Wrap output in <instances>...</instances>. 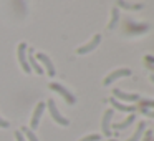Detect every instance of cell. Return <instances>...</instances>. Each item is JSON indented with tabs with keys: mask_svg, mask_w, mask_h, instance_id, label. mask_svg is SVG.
<instances>
[{
	"mask_svg": "<svg viewBox=\"0 0 154 141\" xmlns=\"http://www.w3.org/2000/svg\"><path fill=\"white\" fill-rule=\"evenodd\" d=\"M118 22H119V8L114 7L113 10H111V20H109V24H108V28H109V30H114Z\"/></svg>",
	"mask_w": 154,
	"mask_h": 141,
	"instance_id": "4fadbf2b",
	"label": "cell"
},
{
	"mask_svg": "<svg viewBox=\"0 0 154 141\" xmlns=\"http://www.w3.org/2000/svg\"><path fill=\"white\" fill-rule=\"evenodd\" d=\"M37 61H42V65L45 67V70H47L48 77L53 78L55 75H57V71H55V67H53V61L50 60V57H48V55H45V53H38V55H37Z\"/></svg>",
	"mask_w": 154,
	"mask_h": 141,
	"instance_id": "5b68a950",
	"label": "cell"
},
{
	"mask_svg": "<svg viewBox=\"0 0 154 141\" xmlns=\"http://www.w3.org/2000/svg\"><path fill=\"white\" fill-rule=\"evenodd\" d=\"M147 68H149V70H152V71H154V65H147Z\"/></svg>",
	"mask_w": 154,
	"mask_h": 141,
	"instance_id": "cb8c5ba5",
	"label": "cell"
},
{
	"mask_svg": "<svg viewBox=\"0 0 154 141\" xmlns=\"http://www.w3.org/2000/svg\"><path fill=\"white\" fill-rule=\"evenodd\" d=\"M47 106H48V110H50V113H51V118H53V120L57 121L58 124H61V126H68V124H70V121L60 114V111H58V108H57L55 100H48V101H47Z\"/></svg>",
	"mask_w": 154,
	"mask_h": 141,
	"instance_id": "6da1fadb",
	"label": "cell"
},
{
	"mask_svg": "<svg viewBox=\"0 0 154 141\" xmlns=\"http://www.w3.org/2000/svg\"><path fill=\"white\" fill-rule=\"evenodd\" d=\"M10 126V123H8V121H5L4 118H0V128H8Z\"/></svg>",
	"mask_w": 154,
	"mask_h": 141,
	"instance_id": "7402d4cb",
	"label": "cell"
},
{
	"mask_svg": "<svg viewBox=\"0 0 154 141\" xmlns=\"http://www.w3.org/2000/svg\"><path fill=\"white\" fill-rule=\"evenodd\" d=\"M116 5L121 8H126V10H141L143 4H128L126 0H116Z\"/></svg>",
	"mask_w": 154,
	"mask_h": 141,
	"instance_id": "7c38bea8",
	"label": "cell"
},
{
	"mask_svg": "<svg viewBox=\"0 0 154 141\" xmlns=\"http://www.w3.org/2000/svg\"><path fill=\"white\" fill-rule=\"evenodd\" d=\"M100 134H88V136H85V138H81L80 141H100Z\"/></svg>",
	"mask_w": 154,
	"mask_h": 141,
	"instance_id": "e0dca14e",
	"label": "cell"
},
{
	"mask_svg": "<svg viewBox=\"0 0 154 141\" xmlns=\"http://www.w3.org/2000/svg\"><path fill=\"white\" fill-rule=\"evenodd\" d=\"M134 120H136V116H134V114L131 113L129 116H128L126 120L123 121V123H114V124H113V128H114L116 131H119V130H126V128L129 126V124H133V121H134Z\"/></svg>",
	"mask_w": 154,
	"mask_h": 141,
	"instance_id": "5bb4252c",
	"label": "cell"
},
{
	"mask_svg": "<svg viewBox=\"0 0 154 141\" xmlns=\"http://www.w3.org/2000/svg\"><path fill=\"white\" fill-rule=\"evenodd\" d=\"M147 106L154 108V101H152V100H143V101L139 103V108H147Z\"/></svg>",
	"mask_w": 154,
	"mask_h": 141,
	"instance_id": "ac0fdd59",
	"label": "cell"
},
{
	"mask_svg": "<svg viewBox=\"0 0 154 141\" xmlns=\"http://www.w3.org/2000/svg\"><path fill=\"white\" fill-rule=\"evenodd\" d=\"M17 57H18V61H20V67L23 68V71L28 75L32 71V68H30V65H28V61H27V43H20V45H18Z\"/></svg>",
	"mask_w": 154,
	"mask_h": 141,
	"instance_id": "3957f363",
	"label": "cell"
},
{
	"mask_svg": "<svg viewBox=\"0 0 154 141\" xmlns=\"http://www.w3.org/2000/svg\"><path fill=\"white\" fill-rule=\"evenodd\" d=\"M131 75V70L129 68H119V70H114L113 73H109L106 78H104V81H103V85H109V83H113V81H116V80H119V78H123V77H129Z\"/></svg>",
	"mask_w": 154,
	"mask_h": 141,
	"instance_id": "277c9868",
	"label": "cell"
},
{
	"mask_svg": "<svg viewBox=\"0 0 154 141\" xmlns=\"http://www.w3.org/2000/svg\"><path fill=\"white\" fill-rule=\"evenodd\" d=\"M151 81H152V83H154V75H151Z\"/></svg>",
	"mask_w": 154,
	"mask_h": 141,
	"instance_id": "d4e9b609",
	"label": "cell"
},
{
	"mask_svg": "<svg viewBox=\"0 0 154 141\" xmlns=\"http://www.w3.org/2000/svg\"><path fill=\"white\" fill-rule=\"evenodd\" d=\"M144 60H146V63H147V65H154V57H151V55H147V57L144 58Z\"/></svg>",
	"mask_w": 154,
	"mask_h": 141,
	"instance_id": "603a6c76",
	"label": "cell"
},
{
	"mask_svg": "<svg viewBox=\"0 0 154 141\" xmlns=\"http://www.w3.org/2000/svg\"><path fill=\"white\" fill-rule=\"evenodd\" d=\"M100 42H101V35L100 33H96L93 38H91V42H88L86 45H83V47H80L76 50V53H80V55H85V53H90V52H93L94 48L100 45Z\"/></svg>",
	"mask_w": 154,
	"mask_h": 141,
	"instance_id": "52a82bcc",
	"label": "cell"
},
{
	"mask_svg": "<svg viewBox=\"0 0 154 141\" xmlns=\"http://www.w3.org/2000/svg\"><path fill=\"white\" fill-rule=\"evenodd\" d=\"M143 141H152V133H151V131H146V133H144V139Z\"/></svg>",
	"mask_w": 154,
	"mask_h": 141,
	"instance_id": "44dd1931",
	"label": "cell"
},
{
	"mask_svg": "<svg viewBox=\"0 0 154 141\" xmlns=\"http://www.w3.org/2000/svg\"><path fill=\"white\" fill-rule=\"evenodd\" d=\"M109 141H118V139H109Z\"/></svg>",
	"mask_w": 154,
	"mask_h": 141,
	"instance_id": "484cf974",
	"label": "cell"
},
{
	"mask_svg": "<svg viewBox=\"0 0 154 141\" xmlns=\"http://www.w3.org/2000/svg\"><path fill=\"white\" fill-rule=\"evenodd\" d=\"M45 108H47V103H43V101H40V103L37 105V108H35V111H33V116H32V121H30V128H32V130L38 128V124H40V120H42V114H43Z\"/></svg>",
	"mask_w": 154,
	"mask_h": 141,
	"instance_id": "8992f818",
	"label": "cell"
},
{
	"mask_svg": "<svg viewBox=\"0 0 154 141\" xmlns=\"http://www.w3.org/2000/svg\"><path fill=\"white\" fill-rule=\"evenodd\" d=\"M113 98L114 100H121V101H139V95L136 93H126L121 90H113Z\"/></svg>",
	"mask_w": 154,
	"mask_h": 141,
	"instance_id": "ba28073f",
	"label": "cell"
},
{
	"mask_svg": "<svg viewBox=\"0 0 154 141\" xmlns=\"http://www.w3.org/2000/svg\"><path fill=\"white\" fill-rule=\"evenodd\" d=\"M109 103L119 111H128V113H134V111H136V106H126V105H123L121 101L114 100V98H109Z\"/></svg>",
	"mask_w": 154,
	"mask_h": 141,
	"instance_id": "8fae6325",
	"label": "cell"
},
{
	"mask_svg": "<svg viewBox=\"0 0 154 141\" xmlns=\"http://www.w3.org/2000/svg\"><path fill=\"white\" fill-rule=\"evenodd\" d=\"M111 118H113V110L109 108V110L104 111V114H103V123H101V128H103V134H104V136H108V138H109V134H111V128H109Z\"/></svg>",
	"mask_w": 154,
	"mask_h": 141,
	"instance_id": "9c48e42d",
	"label": "cell"
},
{
	"mask_svg": "<svg viewBox=\"0 0 154 141\" xmlns=\"http://www.w3.org/2000/svg\"><path fill=\"white\" fill-rule=\"evenodd\" d=\"M50 90H53V91H57L58 95H60V96H63L65 98V101H66L68 105H75V96H73V93H70V91L66 90V88L65 86H61L60 83H50Z\"/></svg>",
	"mask_w": 154,
	"mask_h": 141,
	"instance_id": "7a4b0ae2",
	"label": "cell"
},
{
	"mask_svg": "<svg viewBox=\"0 0 154 141\" xmlns=\"http://www.w3.org/2000/svg\"><path fill=\"white\" fill-rule=\"evenodd\" d=\"M144 130H146V123H144V121H141V123L137 124V128H136V131H134V134H133V136H131L128 141H139L141 136H143V133H144Z\"/></svg>",
	"mask_w": 154,
	"mask_h": 141,
	"instance_id": "9a60e30c",
	"label": "cell"
},
{
	"mask_svg": "<svg viewBox=\"0 0 154 141\" xmlns=\"http://www.w3.org/2000/svg\"><path fill=\"white\" fill-rule=\"evenodd\" d=\"M28 65H30V68H33L35 71H37L38 75H43V68L40 67V65H38V61H37V58L33 57V50H32L30 48V52H28Z\"/></svg>",
	"mask_w": 154,
	"mask_h": 141,
	"instance_id": "30bf717a",
	"label": "cell"
},
{
	"mask_svg": "<svg viewBox=\"0 0 154 141\" xmlns=\"http://www.w3.org/2000/svg\"><path fill=\"white\" fill-rule=\"evenodd\" d=\"M139 111L143 114H146V116H149V118H154V111L152 110H147V108H139Z\"/></svg>",
	"mask_w": 154,
	"mask_h": 141,
	"instance_id": "d6986e66",
	"label": "cell"
},
{
	"mask_svg": "<svg viewBox=\"0 0 154 141\" xmlns=\"http://www.w3.org/2000/svg\"><path fill=\"white\" fill-rule=\"evenodd\" d=\"M15 139L17 141H25L23 134H22V131H15Z\"/></svg>",
	"mask_w": 154,
	"mask_h": 141,
	"instance_id": "ffe728a7",
	"label": "cell"
},
{
	"mask_svg": "<svg viewBox=\"0 0 154 141\" xmlns=\"http://www.w3.org/2000/svg\"><path fill=\"white\" fill-rule=\"evenodd\" d=\"M20 131H22V134H25V138H27L28 141H38V139H37V136H35V133H33V131L30 130V128L23 126V128H22Z\"/></svg>",
	"mask_w": 154,
	"mask_h": 141,
	"instance_id": "2e32d148",
	"label": "cell"
}]
</instances>
